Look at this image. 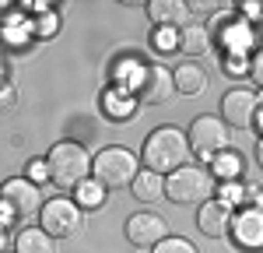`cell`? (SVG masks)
<instances>
[{"label": "cell", "instance_id": "cell-4", "mask_svg": "<svg viewBox=\"0 0 263 253\" xmlns=\"http://www.w3.org/2000/svg\"><path fill=\"white\" fill-rule=\"evenodd\" d=\"M137 172H141V155H134L130 148L109 144V148H102L99 155H91V176L105 190L130 187Z\"/></svg>", "mask_w": 263, "mask_h": 253}, {"label": "cell", "instance_id": "cell-29", "mask_svg": "<svg viewBox=\"0 0 263 253\" xmlns=\"http://www.w3.org/2000/svg\"><path fill=\"white\" fill-rule=\"evenodd\" d=\"M14 99H18L14 84L7 81V78H4V81H0V113H4V109H11V105H14Z\"/></svg>", "mask_w": 263, "mask_h": 253}, {"label": "cell", "instance_id": "cell-26", "mask_svg": "<svg viewBox=\"0 0 263 253\" xmlns=\"http://www.w3.org/2000/svg\"><path fill=\"white\" fill-rule=\"evenodd\" d=\"M249 78H253V84L263 92V46L249 57Z\"/></svg>", "mask_w": 263, "mask_h": 253}, {"label": "cell", "instance_id": "cell-23", "mask_svg": "<svg viewBox=\"0 0 263 253\" xmlns=\"http://www.w3.org/2000/svg\"><path fill=\"white\" fill-rule=\"evenodd\" d=\"M218 201H224V204H239L242 201L246 204V183H218Z\"/></svg>", "mask_w": 263, "mask_h": 253}, {"label": "cell", "instance_id": "cell-7", "mask_svg": "<svg viewBox=\"0 0 263 253\" xmlns=\"http://www.w3.org/2000/svg\"><path fill=\"white\" fill-rule=\"evenodd\" d=\"M130 92L147 105H165L176 99V81H172V70L162 63H141L137 67V78L130 81Z\"/></svg>", "mask_w": 263, "mask_h": 253}, {"label": "cell", "instance_id": "cell-3", "mask_svg": "<svg viewBox=\"0 0 263 253\" xmlns=\"http://www.w3.org/2000/svg\"><path fill=\"white\" fill-rule=\"evenodd\" d=\"M211 197H218V179L211 176L207 166H182L172 176H165V201L172 204H207Z\"/></svg>", "mask_w": 263, "mask_h": 253}, {"label": "cell", "instance_id": "cell-14", "mask_svg": "<svg viewBox=\"0 0 263 253\" xmlns=\"http://www.w3.org/2000/svg\"><path fill=\"white\" fill-rule=\"evenodd\" d=\"M147 18L155 28H182L190 21V7L182 0H147Z\"/></svg>", "mask_w": 263, "mask_h": 253}, {"label": "cell", "instance_id": "cell-17", "mask_svg": "<svg viewBox=\"0 0 263 253\" xmlns=\"http://www.w3.org/2000/svg\"><path fill=\"white\" fill-rule=\"evenodd\" d=\"M130 190H134V197H137L141 204H155V201L165 197V176H158V172H151V169L141 166V172L134 176Z\"/></svg>", "mask_w": 263, "mask_h": 253}, {"label": "cell", "instance_id": "cell-32", "mask_svg": "<svg viewBox=\"0 0 263 253\" xmlns=\"http://www.w3.org/2000/svg\"><path fill=\"white\" fill-rule=\"evenodd\" d=\"M256 162H260V169H263V137L256 141Z\"/></svg>", "mask_w": 263, "mask_h": 253}, {"label": "cell", "instance_id": "cell-5", "mask_svg": "<svg viewBox=\"0 0 263 253\" xmlns=\"http://www.w3.org/2000/svg\"><path fill=\"white\" fill-rule=\"evenodd\" d=\"M190 155H197L200 162H214L221 151H228L232 144V130L224 127V120L218 116H211V113H203L197 116L193 123H190Z\"/></svg>", "mask_w": 263, "mask_h": 253}, {"label": "cell", "instance_id": "cell-35", "mask_svg": "<svg viewBox=\"0 0 263 253\" xmlns=\"http://www.w3.org/2000/svg\"><path fill=\"white\" fill-rule=\"evenodd\" d=\"M137 253H151V250H137Z\"/></svg>", "mask_w": 263, "mask_h": 253}, {"label": "cell", "instance_id": "cell-2", "mask_svg": "<svg viewBox=\"0 0 263 253\" xmlns=\"http://www.w3.org/2000/svg\"><path fill=\"white\" fill-rule=\"evenodd\" d=\"M46 176L57 190H78L81 183H88L91 176V155L84 151V144L78 141H57V144L46 151Z\"/></svg>", "mask_w": 263, "mask_h": 253}, {"label": "cell", "instance_id": "cell-21", "mask_svg": "<svg viewBox=\"0 0 263 253\" xmlns=\"http://www.w3.org/2000/svg\"><path fill=\"white\" fill-rule=\"evenodd\" d=\"M151 253H200V250H197V246H193L186 236H165V239H162V243H158Z\"/></svg>", "mask_w": 263, "mask_h": 253}, {"label": "cell", "instance_id": "cell-15", "mask_svg": "<svg viewBox=\"0 0 263 253\" xmlns=\"http://www.w3.org/2000/svg\"><path fill=\"white\" fill-rule=\"evenodd\" d=\"M172 81H176V95H203L207 92V70L197 60H182L179 67H172Z\"/></svg>", "mask_w": 263, "mask_h": 253}, {"label": "cell", "instance_id": "cell-13", "mask_svg": "<svg viewBox=\"0 0 263 253\" xmlns=\"http://www.w3.org/2000/svg\"><path fill=\"white\" fill-rule=\"evenodd\" d=\"M232 214H235L232 204L211 197V201L200 204V211H197V229H200L203 236H214V239H218V236H224V232L232 229Z\"/></svg>", "mask_w": 263, "mask_h": 253}, {"label": "cell", "instance_id": "cell-25", "mask_svg": "<svg viewBox=\"0 0 263 253\" xmlns=\"http://www.w3.org/2000/svg\"><path fill=\"white\" fill-rule=\"evenodd\" d=\"M224 74L228 78H246L249 74V57H224Z\"/></svg>", "mask_w": 263, "mask_h": 253}, {"label": "cell", "instance_id": "cell-10", "mask_svg": "<svg viewBox=\"0 0 263 253\" xmlns=\"http://www.w3.org/2000/svg\"><path fill=\"white\" fill-rule=\"evenodd\" d=\"M256 113H260V102H256V92L249 88H228L221 99V120L224 127H239V130H249L256 123Z\"/></svg>", "mask_w": 263, "mask_h": 253}, {"label": "cell", "instance_id": "cell-1", "mask_svg": "<svg viewBox=\"0 0 263 253\" xmlns=\"http://www.w3.org/2000/svg\"><path fill=\"white\" fill-rule=\"evenodd\" d=\"M141 162L144 169H151L158 176H172L176 169L190 166V137H186V130H179L172 123L155 127L141 148Z\"/></svg>", "mask_w": 263, "mask_h": 253}, {"label": "cell", "instance_id": "cell-22", "mask_svg": "<svg viewBox=\"0 0 263 253\" xmlns=\"http://www.w3.org/2000/svg\"><path fill=\"white\" fill-rule=\"evenodd\" d=\"M74 193H78V204L81 208H95L102 201V193H105V187H99V183H81Z\"/></svg>", "mask_w": 263, "mask_h": 253}, {"label": "cell", "instance_id": "cell-30", "mask_svg": "<svg viewBox=\"0 0 263 253\" xmlns=\"http://www.w3.org/2000/svg\"><path fill=\"white\" fill-rule=\"evenodd\" d=\"M28 176H32V183L49 179V176H46V162H32V166H28Z\"/></svg>", "mask_w": 263, "mask_h": 253}, {"label": "cell", "instance_id": "cell-33", "mask_svg": "<svg viewBox=\"0 0 263 253\" xmlns=\"http://www.w3.org/2000/svg\"><path fill=\"white\" fill-rule=\"evenodd\" d=\"M253 127L260 130V137H263V109H260V113H256V123H253Z\"/></svg>", "mask_w": 263, "mask_h": 253}, {"label": "cell", "instance_id": "cell-6", "mask_svg": "<svg viewBox=\"0 0 263 253\" xmlns=\"http://www.w3.org/2000/svg\"><path fill=\"white\" fill-rule=\"evenodd\" d=\"M39 229L49 232L53 239H70L84 229V208L70 197H53L39 211Z\"/></svg>", "mask_w": 263, "mask_h": 253}, {"label": "cell", "instance_id": "cell-18", "mask_svg": "<svg viewBox=\"0 0 263 253\" xmlns=\"http://www.w3.org/2000/svg\"><path fill=\"white\" fill-rule=\"evenodd\" d=\"M14 253H57V239L39 225H28L14 236Z\"/></svg>", "mask_w": 263, "mask_h": 253}, {"label": "cell", "instance_id": "cell-20", "mask_svg": "<svg viewBox=\"0 0 263 253\" xmlns=\"http://www.w3.org/2000/svg\"><path fill=\"white\" fill-rule=\"evenodd\" d=\"M151 49H155L158 57L176 53V49H179V32H176V28H155V32H151Z\"/></svg>", "mask_w": 263, "mask_h": 253}, {"label": "cell", "instance_id": "cell-19", "mask_svg": "<svg viewBox=\"0 0 263 253\" xmlns=\"http://www.w3.org/2000/svg\"><path fill=\"white\" fill-rule=\"evenodd\" d=\"M239 169H242V158L228 148V151H221V155L211 162V176H214L218 183H239Z\"/></svg>", "mask_w": 263, "mask_h": 253}, {"label": "cell", "instance_id": "cell-31", "mask_svg": "<svg viewBox=\"0 0 263 253\" xmlns=\"http://www.w3.org/2000/svg\"><path fill=\"white\" fill-rule=\"evenodd\" d=\"M7 243H11V239H7V232L0 229V253H7Z\"/></svg>", "mask_w": 263, "mask_h": 253}, {"label": "cell", "instance_id": "cell-34", "mask_svg": "<svg viewBox=\"0 0 263 253\" xmlns=\"http://www.w3.org/2000/svg\"><path fill=\"white\" fill-rule=\"evenodd\" d=\"M4 11H14V4H7V0H0V18H4Z\"/></svg>", "mask_w": 263, "mask_h": 253}, {"label": "cell", "instance_id": "cell-12", "mask_svg": "<svg viewBox=\"0 0 263 253\" xmlns=\"http://www.w3.org/2000/svg\"><path fill=\"white\" fill-rule=\"evenodd\" d=\"M218 42H221L224 57H249V49L256 46V32L246 18L232 14L218 25Z\"/></svg>", "mask_w": 263, "mask_h": 253}, {"label": "cell", "instance_id": "cell-24", "mask_svg": "<svg viewBox=\"0 0 263 253\" xmlns=\"http://www.w3.org/2000/svg\"><path fill=\"white\" fill-rule=\"evenodd\" d=\"M109 99H116V102H105V109H109V116H112V120H126V116L137 109V105H134V99H126V102H120L123 95H109Z\"/></svg>", "mask_w": 263, "mask_h": 253}, {"label": "cell", "instance_id": "cell-16", "mask_svg": "<svg viewBox=\"0 0 263 253\" xmlns=\"http://www.w3.org/2000/svg\"><path fill=\"white\" fill-rule=\"evenodd\" d=\"M179 49L186 53V60H197L211 49V28L200 21H186L179 28Z\"/></svg>", "mask_w": 263, "mask_h": 253}, {"label": "cell", "instance_id": "cell-11", "mask_svg": "<svg viewBox=\"0 0 263 253\" xmlns=\"http://www.w3.org/2000/svg\"><path fill=\"white\" fill-rule=\"evenodd\" d=\"M165 236H168V225H165L162 214H155V211H137V214L126 218V239L137 250H155Z\"/></svg>", "mask_w": 263, "mask_h": 253}, {"label": "cell", "instance_id": "cell-28", "mask_svg": "<svg viewBox=\"0 0 263 253\" xmlns=\"http://www.w3.org/2000/svg\"><path fill=\"white\" fill-rule=\"evenodd\" d=\"M239 11H242V14H239V18H246L249 21V25H253V21H260L263 18V4H256V0H249V4H239Z\"/></svg>", "mask_w": 263, "mask_h": 253}, {"label": "cell", "instance_id": "cell-27", "mask_svg": "<svg viewBox=\"0 0 263 253\" xmlns=\"http://www.w3.org/2000/svg\"><path fill=\"white\" fill-rule=\"evenodd\" d=\"M57 28H60V18H57L53 11H49L46 18H39V21H35V35H39V39H42V35H53Z\"/></svg>", "mask_w": 263, "mask_h": 253}, {"label": "cell", "instance_id": "cell-9", "mask_svg": "<svg viewBox=\"0 0 263 253\" xmlns=\"http://www.w3.org/2000/svg\"><path fill=\"white\" fill-rule=\"evenodd\" d=\"M232 243L246 253H263V208H253V204H239L235 214H232Z\"/></svg>", "mask_w": 263, "mask_h": 253}, {"label": "cell", "instance_id": "cell-8", "mask_svg": "<svg viewBox=\"0 0 263 253\" xmlns=\"http://www.w3.org/2000/svg\"><path fill=\"white\" fill-rule=\"evenodd\" d=\"M42 190L39 183L25 179V176H11L0 183V208L7 211V218H28L42 211Z\"/></svg>", "mask_w": 263, "mask_h": 253}]
</instances>
